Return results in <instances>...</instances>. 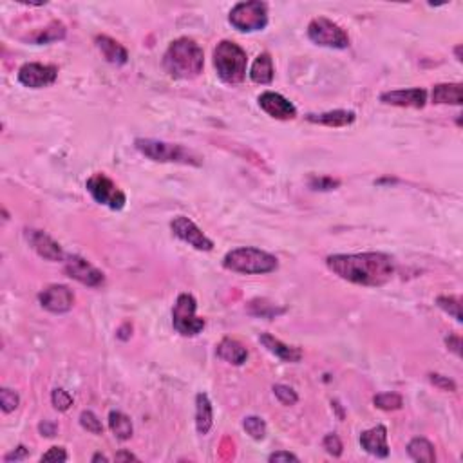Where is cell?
Here are the masks:
<instances>
[{
  "mask_svg": "<svg viewBox=\"0 0 463 463\" xmlns=\"http://www.w3.org/2000/svg\"><path fill=\"white\" fill-rule=\"evenodd\" d=\"M326 264L340 279L371 288L384 286L395 276V259L382 252L335 254L326 259Z\"/></svg>",
  "mask_w": 463,
  "mask_h": 463,
  "instance_id": "cell-1",
  "label": "cell"
},
{
  "mask_svg": "<svg viewBox=\"0 0 463 463\" xmlns=\"http://www.w3.org/2000/svg\"><path fill=\"white\" fill-rule=\"evenodd\" d=\"M205 66V54L192 38H178L163 54L165 71L178 80L197 78Z\"/></svg>",
  "mask_w": 463,
  "mask_h": 463,
  "instance_id": "cell-2",
  "label": "cell"
},
{
  "mask_svg": "<svg viewBox=\"0 0 463 463\" xmlns=\"http://www.w3.org/2000/svg\"><path fill=\"white\" fill-rule=\"evenodd\" d=\"M223 266L235 273H245V276H263L271 273L279 266L276 255L268 254L264 250H259L254 247H242L230 250L223 259Z\"/></svg>",
  "mask_w": 463,
  "mask_h": 463,
  "instance_id": "cell-3",
  "label": "cell"
},
{
  "mask_svg": "<svg viewBox=\"0 0 463 463\" xmlns=\"http://www.w3.org/2000/svg\"><path fill=\"white\" fill-rule=\"evenodd\" d=\"M247 51L232 40H221L214 49V66L225 84H241L247 78Z\"/></svg>",
  "mask_w": 463,
  "mask_h": 463,
  "instance_id": "cell-4",
  "label": "cell"
},
{
  "mask_svg": "<svg viewBox=\"0 0 463 463\" xmlns=\"http://www.w3.org/2000/svg\"><path fill=\"white\" fill-rule=\"evenodd\" d=\"M134 147L142 152L145 158L158 163H180V165H192L199 167L201 158L194 151L187 149L178 143L159 142L151 138H138L134 142Z\"/></svg>",
  "mask_w": 463,
  "mask_h": 463,
  "instance_id": "cell-5",
  "label": "cell"
},
{
  "mask_svg": "<svg viewBox=\"0 0 463 463\" xmlns=\"http://www.w3.org/2000/svg\"><path fill=\"white\" fill-rule=\"evenodd\" d=\"M228 22L241 33L263 31L268 25V6L261 0L239 2L230 11Z\"/></svg>",
  "mask_w": 463,
  "mask_h": 463,
  "instance_id": "cell-6",
  "label": "cell"
},
{
  "mask_svg": "<svg viewBox=\"0 0 463 463\" xmlns=\"http://www.w3.org/2000/svg\"><path fill=\"white\" fill-rule=\"evenodd\" d=\"M197 302L190 293H181L172 308V326L183 337H196L205 330V319L196 315Z\"/></svg>",
  "mask_w": 463,
  "mask_h": 463,
  "instance_id": "cell-7",
  "label": "cell"
},
{
  "mask_svg": "<svg viewBox=\"0 0 463 463\" xmlns=\"http://www.w3.org/2000/svg\"><path fill=\"white\" fill-rule=\"evenodd\" d=\"M308 38L313 44L330 49H346L350 47V37L346 31L326 17L313 18L308 25Z\"/></svg>",
  "mask_w": 463,
  "mask_h": 463,
  "instance_id": "cell-8",
  "label": "cell"
},
{
  "mask_svg": "<svg viewBox=\"0 0 463 463\" xmlns=\"http://www.w3.org/2000/svg\"><path fill=\"white\" fill-rule=\"evenodd\" d=\"M85 188H87V192L92 196V199L100 203V205L109 206L111 210H121L125 206V194L121 192L111 178H107V175L101 174V172L92 174L87 180V183H85Z\"/></svg>",
  "mask_w": 463,
  "mask_h": 463,
  "instance_id": "cell-9",
  "label": "cell"
},
{
  "mask_svg": "<svg viewBox=\"0 0 463 463\" xmlns=\"http://www.w3.org/2000/svg\"><path fill=\"white\" fill-rule=\"evenodd\" d=\"M171 230L175 237L181 239V241L187 242V245H190V247L196 248V250L199 252L214 250L212 239L206 237V235L201 232L199 226H197L192 219H188V217L185 216L174 217L171 221Z\"/></svg>",
  "mask_w": 463,
  "mask_h": 463,
  "instance_id": "cell-10",
  "label": "cell"
},
{
  "mask_svg": "<svg viewBox=\"0 0 463 463\" xmlns=\"http://www.w3.org/2000/svg\"><path fill=\"white\" fill-rule=\"evenodd\" d=\"M56 78H58V67L49 63L30 62L18 69V82L30 89L49 87L56 82Z\"/></svg>",
  "mask_w": 463,
  "mask_h": 463,
  "instance_id": "cell-11",
  "label": "cell"
},
{
  "mask_svg": "<svg viewBox=\"0 0 463 463\" xmlns=\"http://www.w3.org/2000/svg\"><path fill=\"white\" fill-rule=\"evenodd\" d=\"M63 271L67 273V277L78 280L80 284L91 286V288H100L101 284L105 283L104 273L98 268L92 266L89 261H85L84 257H78V255L67 257L66 264H63Z\"/></svg>",
  "mask_w": 463,
  "mask_h": 463,
  "instance_id": "cell-12",
  "label": "cell"
},
{
  "mask_svg": "<svg viewBox=\"0 0 463 463\" xmlns=\"http://www.w3.org/2000/svg\"><path fill=\"white\" fill-rule=\"evenodd\" d=\"M38 301L49 313H67L75 306V293L63 284H51L38 295Z\"/></svg>",
  "mask_w": 463,
  "mask_h": 463,
  "instance_id": "cell-13",
  "label": "cell"
},
{
  "mask_svg": "<svg viewBox=\"0 0 463 463\" xmlns=\"http://www.w3.org/2000/svg\"><path fill=\"white\" fill-rule=\"evenodd\" d=\"M259 107L263 109L268 116L276 118V120H293L297 116L295 105L290 100L273 91H264L259 97Z\"/></svg>",
  "mask_w": 463,
  "mask_h": 463,
  "instance_id": "cell-14",
  "label": "cell"
},
{
  "mask_svg": "<svg viewBox=\"0 0 463 463\" xmlns=\"http://www.w3.org/2000/svg\"><path fill=\"white\" fill-rule=\"evenodd\" d=\"M380 101L395 107H413L421 109L427 104V91L421 87L400 89V91H388L380 94Z\"/></svg>",
  "mask_w": 463,
  "mask_h": 463,
  "instance_id": "cell-15",
  "label": "cell"
},
{
  "mask_svg": "<svg viewBox=\"0 0 463 463\" xmlns=\"http://www.w3.org/2000/svg\"><path fill=\"white\" fill-rule=\"evenodd\" d=\"M25 239L40 257L47 259V261H62L63 259V252L58 242L42 230H25Z\"/></svg>",
  "mask_w": 463,
  "mask_h": 463,
  "instance_id": "cell-16",
  "label": "cell"
},
{
  "mask_svg": "<svg viewBox=\"0 0 463 463\" xmlns=\"http://www.w3.org/2000/svg\"><path fill=\"white\" fill-rule=\"evenodd\" d=\"M360 445L366 452L376 458H388L389 443H388V429L385 426H376L373 429H367L360 434Z\"/></svg>",
  "mask_w": 463,
  "mask_h": 463,
  "instance_id": "cell-17",
  "label": "cell"
},
{
  "mask_svg": "<svg viewBox=\"0 0 463 463\" xmlns=\"http://www.w3.org/2000/svg\"><path fill=\"white\" fill-rule=\"evenodd\" d=\"M259 342L263 344V346L270 351L271 355H276L277 359L283 360V362H290V364L301 362V359H302L301 347L288 346V344L280 342L279 338H276L273 335H270V333L261 335V337H259Z\"/></svg>",
  "mask_w": 463,
  "mask_h": 463,
  "instance_id": "cell-18",
  "label": "cell"
},
{
  "mask_svg": "<svg viewBox=\"0 0 463 463\" xmlns=\"http://www.w3.org/2000/svg\"><path fill=\"white\" fill-rule=\"evenodd\" d=\"M97 47L104 54V58L113 66H125L129 62V51L120 42H116L114 38L100 35V37H97Z\"/></svg>",
  "mask_w": 463,
  "mask_h": 463,
  "instance_id": "cell-19",
  "label": "cell"
},
{
  "mask_svg": "<svg viewBox=\"0 0 463 463\" xmlns=\"http://www.w3.org/2000/svg\"><path fill=\"white\" fill-rule=\"evenodd\" d=\"M217 357L228 364H234V366H242L248 359V350L242 346L239 340L235 338H223L219 346H217Z\"/></svg>",
  "mask_w": 463,
  "mask_h": 463,
  "instance_id": "cell-20",
  "label": "cell"
},
{
  "mask_svg": "<svg viewBox=\"0 0 463 463\" xmlns=\"http://www.w3.org/2000/svg\"><path fill=\"white\" fill-rule=\"evenodd\" d=\"M355 113L353 111H344V109H337V111H328L322 114H308L306 120L309 123H317V125L326 127H347L355 121Z\"/></svg>",
  "mask_w": 463,
  "mask_h": 463,
  "instance_id": "cell-21",
  "label": "cell"
},
{
  "mask_svg": "<svg viewBox=\"0 0 463 463\" xmlns=\"http://www.w3.org/2000/svg\"><path fill=\"white\" fill-rule=\"evenodd\" d=\"M250 80L259 85H270L273 82V60L268 53H261L252 63Z\"/></svg>",
  "mask_w": 463,
  "mask_h": 463,
  "instance_id": "cell-22",
  "label": "cell"
},
{
  "mask_svg": "<svg viewBox=\"0 0 463 463\" xmlns=\"http://www.w3.org/2000/svg\"><path fill=\"white\" fill-rule=\"evenodd\" d=\"M214 426V409L210 398L205 393H199L196 397V429L199 434H209Z\"/></svg>",
  "mask_w": 463,
  "mask_h": 463,
  "instance_id": "cell-23",
  "label": "cell"
},
{
  "mask_svg": "<svg viewBox=\"0 0 463 463\" xmlns=\"http://www.w3.org/2000/svg\"><path fill=\"white\" fill-rule=\"evenodd\" d=\"M462 84H438L433 87V104L462 105Z\"/></svg>",
  "mask_w": 463,
  "mask_h": 463,
  "instance_id": "cell-24",
  "label": "cell"
},
{
  "mask_svg": "<svg viewBox=\"0 0 463 463\" xmlns=\"http://www.w3.org/2000/svg\"><path fill=\"white\" fill-rule=\"evenodd\" d=\"M109 427H111V431L114 433V436H116L118 440H121V442L132 438V421H130V418L127 416V414L120 413V411H111V413H109Z\"/></svg>",
  "mask_w": 463,
  "mask_h": 463,
  "instance_id": "cell-25",
  "label": "cell"
},
{
  "mask_svg": "<svg viewBox=\"0 0 463 463\" xmlns=\"http://www.w3.org/2000/svg\"><path fill=\"white\" fill-rule=\"evenodd\" d=\"M407 455L414 459V462H426L434 463L436 462V452H434V445L426 438H413L407 445Z\"/></svg>",
  "mask_w": 463,
  "mask_h": 463,
  "instance_id": "cell-26",
  "label": "cell"
},
{
  "mask_svg": "<svg viewBox=\"0 0 463 463\" xmlns=\"http://www.w3.org/2000/svg\"><path fill=\"white\" fill-rule=\"evenodd\" d=\"M66 25L62 22H51L47 27H44L42 31H38L37 35L31 37L35 44H49V42H56V40H62L66 38Z\"/></svg>",
  "mask_w": 463,
  "mask_h": 463,
  "instance_id": "cell-27",
  "label": "cell"
},
{
  "mask_svg": "<svg viewBox=\"0 0 463 463\" xmlns=\"http://www.w3.org/2000/svg\"><path fill=\"white\" fill-rule=\"evenodd\" d=\"M373 404L382 411H398L402 409V405H404V400H402L400 395L397 393H380L373 398Z\"/></svg>",
  "mask_w": 463,
  "mask_h": 463,
  "instance_id": "cell-28",
  "label": "cell"
},
{
  "mask_svg": "<svg viewBox=\"0 0 463 463\" xmlns=\"http://www.w3.org/2000/svg\"><path fill=\"white\" fill-rule=\"evenodd\" d=\"M436 304H438V308H442L443 311L449 313L451 317H455L456 322H462V301H459V297L440 295L438 299H436Z\"/></svg>",
  "mask_w": 463,
  "mask_h": 463,
  "instance_id": "cell-29",
  "label": "cell"
},
{
  "mask_svg": "<svg viewBox=\"0 0 463 463\" xmlns=\"http://www.w3.org/2000/svg\"><path fill=\"white\" fill-rule=\"evenodd\" d=\"M242 427L254 440H264V436H266V424L263 418L247 416L242 421Z\"/></svg>",
  "mask_w": 463,
  "mask_h": 463,
  "instance_id": "cell-30",
  "label": "cell"
},
{
  "mask_svg": "<svg viewBox=\"0 0 463 463\" xmlns=\"http://www.w3.org/2000/svg\"><path fill=\"white\" fill-rule=\"evenodd\" d=\"M80 426L84 427L87 433L92 434H104V426H101V420L92 413V411H84L80 414Z\"/></svg>",
  "mask_w": 463,
  "mask_h": 463,
  "instance_id": "cell-31",
  "label": "cell"
},
{
  "mask_svg": "<svg viewBox=\"0 0 463 463\" xmlns=\"http://www.w3.org/2000/svg\"><path fill=\"white\" fill-rule=\"evenodd\" d=\"M51 402H53V407L60 413H66V411L71 409L73 405V397L66 389H54L51 393Z\"/></svg>",
  "mask_w": 463,
  "mask_h": 463,
  "instance_id": "cell-32",
  "label": "cell"
},
{
  "mask_svg": "<svg viewBox=\"0 0 463 463\" xmlns=\"http://www.w3.org/2000/svg\"><path fill=\"white\" fill-rule=\"evenodd\" d=\"M18 404H20V397H18L17 393L8 388L0 391V407H2L4 413H13L18 407Z\"/></svg>",
  "mask_w": 463,
  "mask_h": 463,
  "instance_id": "cell-33",
  "label": "cell"
},
{
  "mask_svg": "<svg viewBox=\"0 0 463 463\" xmlns=\"http://www.w3.org/2000/svg\"><path fill=\"white\" fill-rule=\"evenodd\" d=\"M273 395H276L277 400H279L283 405H295L297 402H299L297 393L293 391L292 388H288V385L276 384L273 385Z\"/></svg>",
  "mask_w": 463,
  "mask_h": 463,
  "instance_id": "cell-34",
  "label": "cell"
},
{
  "mask_svg": "<svg viewBox=\"0 0 463 463\" xmlns=\"http://www.w3.org/2000/svg\"><path fill=\"white\" fill-rule=\"evenodd\" d=\"M340 185V181L338 180H333V178H330V175H311L309 178V187L313 188V190H335V188Z\"/></svg>",
  "mask_w": 463,
  "mask_h": 463,
  "instance_id": "cell-35",
  "label": "cell"
},
{
  "mask_svg": "<svg viewBox=\"0 0 463 463\" xmlns=\"http://www.w3.org/2000/svg\"><path fill=\"white\" fill-rule=\"evenodd\" d=\"M322 447H324L328 455L335 456V458H338V456L342 455V451H344L342 442H340V438H338L335 433L324 436V440H322Z\"/></svg>",
  "mask_w": 463,
  "mask_h": 463,
  "instance_id": "cell-36",
  "label": "cell"
},
{
  "mask_svg": "<svg viewBox=\"0 0 463 463\" xmlns=\"http://www.w3.org/2000/svg\"><path fill=\"white\" fill-rule=\"evenodd\" d=\"M255 306H259V311H255L254 315H259V317H266V319H273L280 313H284L283 308H277V306L270 304L268 301H254Z\"/></svg>",
  "mask_w": 463,
  "mask_h": 463,
  "instance_id": "cell-37",
  "label": "cell"
},
{
  "mask_svg": "<svg viewBox=\"0 0 463 463\" xmlns=\"http://www.w3.org/2000/svg\"><path fill=\"white\" fill-rule=\"evenodd\" d=\"M429 380L433 382L434 385L438 389H442V391H449V393H455L456 391V384L452 382L449 376H443V375H438V373H431L429 375Z\"/></svg>",
  "mask_w": 463,
  "mask_h": 463,
  "instance_id": "cell-38",
  "label": "cell"
},
{
  "mask_svg": "<svg viewBox=\"0 0 463 463\" xmlns=\"http://www.w3.org/2000/svg\"><path fill=\"white\" fill-rule=\"evenodd\" d=\"M69 459V455H67V451L63 449V447H51L49 451L46 452V455L40 458V462H54V463H62V462H67Z\"/></svg>",
  "mask_w": 463,
  "mask_h": 463,
  "instance_id": "cell-39",
  "label": "cell"
},
{
  "mask_svg": "<svg viewBox=\"0 0 463 463\" xmlns=\"http://www.w3.org/2000/svg\"><path fill=\"white\" fill-rule=\"evenodd\" d=\"M30 456V449L24 445H18L17 449H13L11 452H8V455L4 456V462L6 463H11V462H22V459H25Z\"/></svg>",
  "mask_w": 463,
  "mask_h": 463,
  "instance_id": "cell-40",
  "label": "cell"
},
{
  "mask_svg": "<svg viewBox=\"0 0 463 463\" xmlns=\"http://www.w3.org/2000/svg\"><path fill=\"white\" fill-rule=\"evenodd\" d=\"M268 462H270V463H279V462H293V463H299V458H297L295 455H292V452L277 451V452H273V455L268 456Z\"/></svg>",
  "mask_w": 463,
  "mask_h": 463,
  "instance_id": "cell-41",
  "label": "cell"
},
{
  "mask_svg": "<svg viewBox=\"0 0 463 463\" xmlns=\"http://www.w3.org/2000/svg\"><path fill=\"white\" fill-rule=\"evenodd\" d=\"M56 429H58L56 424H53V421H47V420H44L42 424L38 426V431L42 433V436H47V438H53L54 434H56Z\"/></svg>",
  "mask_w": 463,
  "mask_h": 463,
  "instance_id": "cell-42",
  "label": "cell"
},
{
  "mask_svg": "<svg viewBox=\"0 0 463 463\" xmlns=\"http://www.w3.org/2000/svg\"><path fill=\"white\" fill-rule=\"evenodd\" d=\"M445 344H447V347H449V350L455 351L456 355H458V357L462 355V350H459V347H462V338H459L458 335H451V337H447Z\"/></svg>",
  "mask_w": 463,
  "mask_h": 463,
  "instance_id": "cell-43",
  "label": "cell"
},
{
  "mask_svg": "<svg viewBox=\"0 0 463 463\" xmlns=\"http://www.w3.org/2000/svg\"><path fill=\"white\" fill-rule=\"evenodd\" d=\"M130 459H132V462H138V458H136L132 452L121 451V452H118V455H116V462H130Z\"/></svg>",
  "mask_w": 463,
  "mask_h": 463,
  "instance_id": "cell-44",
  "label": "cell"
},
{
  "mask_svg": "<svg viewBox=\"0 0 463 463\" xmlns=\"http://www.w3.org/2000/svg\"><path fill=\"white\" fill-rule=\"evenodd\" d=\"M97 462H109V458L105 455H100V452H97V455L92 456V463H97Z\"/></svg>",
  "mask_w": 463,
  "mask_h": 463,
  "instance_id": "cell-45",
  "label": "cell"
}]
</instances>
